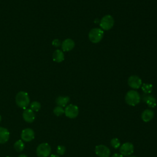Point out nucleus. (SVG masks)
<instances>
[{"instance_id": "nucleus-19", "label": "nucleus", "mask_w": 157, "mask_h": 157, "mask_svg": "<svg viewBox=\"0 0 157 157\" xmlns=\"http://www.w3.org/2000/svg\"><path fill=\"white\" fill-rule=\"evenodd\" d=\"M141 88L144 93L150 94L153 90V85L150 83H144L141 85Z\"/></svg>"}, {"instance_id": "nucleus-27", "label": "nucleus", "mask_w": 157, "mask_h": 157, "mask_svg": "<svg viewBox=\"0 0 157 157\" xmlns=\"http://www.w3.org/2000/svg\"><path fill=\"white\" fill-rule=\"evenodd\" d=\"M50 157H59L58 155H52L50 156Z\"/></svg>"}, {"instance_id": "nucleus-5", "label": "nucleus", "mask_w": 157, "mask_h": 157, "mask_svg": "<svg viewBox=\"0 0 157 157\" xmlns=\"http://www.w3.org/2000/svg\"><path fill=\"white\" fill-rule=\"evenodd\" d=\"M51 152V147L47 143H42L38 145L36 153L38 157H48Z\"/></svg>"}, {"instance_id": "nucleus-10", "label": "nucleus", "mask_w": 157, "mask_h": 157, "mask_svg": "<svg viewBox=\"0 0 157 157\" xmlns=\"http://www.w3.org/2000/svg\"><path fill=\"white\" fill-rule=\"evenodd\" d=\"M21 137L25 142L31 141L34 138V131L30 128H26L23 129L21 134Z\"/></svg>"}, {"instance_id": "nucleus-6", "label": "nucleus", "mask_w": 157, "mask_h": 157, "mask_svg": "<svg viewBox=\"0 0 157 157\" xmlns=\"http://www.w3.org/2000/svg\"><path fill=\"white\" fill-rule=\"evenodd\" d=\"M79 110L77 105L74 104H69L64 109V113L66 116L69 118L73 119L76 118L78 115Z\"/></svg>"}, {"instance_id": "nucleus-2", "label": "nucleus", "mask_w": 157, "mask_h": 157, "mask_svg": "<svg viewBox=\"0 0 157 157\" xmlns=\"http://www.w3.org/2000/svg\"><path fill=\"white\" fill-rule=\"evenodd\" d=\"M140 94L135 90H129L125 95V101L129 105L135 106L140 102Z\"/></svg>"}, {"instance_id": "nucleus-4", "label": "nucleus", "mask_w": 157, "mask_h": 157, "mask_svg": "<svg viewBox=\"0 0 157 157\" xmlns=\"http://www.w3.org/2000/svg\"><path fill=\"white\" fill-rule=\"evenodd\" d=\"M113 25H114V19L110 15H106L104 16L101 18L99 23L101 29L105 31L110 29L113 26Z\"/></svg>"}, {"instance_id": "nucleus-9", "label": "nucleus", "mask_w": 157, "mask_h": 157, "mask_svg": "<svg viewBox=\"0 0 157 157\" xmlns=\"http://www.w3.org/2000/svg\"><path fill=\"white\" fill-rule=\"evenodd\" d=\"M128 85L133 89H139L142 85V80L137 75H131L128 80Z\"/></svg>"}, {"instance_id": "nucleus-24", "label": "nucleus", "mask_w": 157, "mask_h": 157, "mask_svg": "<svg viewBox=\"0 0 157 157\" xmlns=\"http://www.w3.org/2000/svg\"><path fill=\"white\" fill-rule=\"evenodd\" d=\"M52 45L55 47H58L61 45V42L59 39H54L52 41Z\"/></svg>"}, {"instance_id": "nucleus-23", "label": "nucleus", "mask_w": 157, "mask_h": 157, "mask_svg": "<svg viewBox=\"0 0 157 157\" xmlns=\"http://www.w3.org/2000/svg\"><path fill=\"white\" fill-rule=\"evenodd\" d=\"M56 152L58 155H63L66 152V148L63 145H58L56 149Z\"/></svg>"}, {"instance_id": "nucleus-8", "label": "nucleus", "mask_w": 157, "mask_h": 157, "mask_svg": "<svg viewBox=\"0 0 157 157\" xmlns=\"http://www.w3.org/2000/svg\"><path fill=\"white\" fill-rule=\"evenodd\" d=\"M95 153L99 157H109L110 150L104 145H98L95 147Z\"/></svg>"}, {"instance_id": "nucleus-29", "label": "nucleus", "mask_w": 157, "mask_h": 157, "mask_svg": "<svg viewBox=\"0 0 157 157\" xmlns=\"http://www.w3.org/2000/svg\"><path fill=\"white\" fill-rule=\"evenodd\" d=\"M1 116L0 115V121H1Z\"/></svg>"}, {"instance_id": "nucleus-21", "label": "nucleus", "mask_w": 157, "mask_h": 157, "mask_svg": "<svg viewBox=\"0 0 157 157\" xmlns=\"http://www.w3.org/2000/svg\"><path fill=\"white\" fill-rule=\"evenodd\" d=\"M53 113L56 116H61L64 113V110L62 107L58 105L54 108Z\"/></svg>"}, {"instance_id": "nucleus-26", "label": "nucleus", "mask_w": 157, "mask_h": 157, "mask_svg": "<svg viewBox=\"0 0 157 157\" xmlns=\"http://www.w3.org/2000/svg\"><path fill=\"white\" fill-rule=\"evenodd\" d=\"M18 157H28V156L26 155H25V154H21V155H19Z\"/></svg>"}, {"instance_id": "nucleus-15", "label": "nucleus", "mask_w": 157, "mask_h": 157, "mask_svg": "<svg viewBox=\"0 0 157 157\" xmlns=\"http://www.w3.org/2000/svg\"><path fill=\"white\" fill-rule=\"evenodd\" d=\"M144 101L150 108H155L157 105L156 98L151 95H145L144 96Z\"/></svg>"}, {"instance_id": "nucleus-22", "label": "nucleus", "mask_w": 157, "mask_h": 157, "mask_svg": "<svg viewBox=\"0 0 157 157\" xmlns=\"http://www.w3.org/2000/svg\"><path fill=\"white\" fill-rule=\"evenodd\" d=\"M110 144L114 148H118L120 147V141L118 138H113L110 140Z\"/></svg>"}, {"instance_id": "nucleus-13", "label": "nucleus", "mask_w": 157, "mask_h": 157, "mask_svg": "<svg viewBox=\"0 0 157 157\" xmlns=\"http://www.w3.org/2000/svg\"><path fill=\"white\" fill-rule=\"evenodd\" d=\"M153 117H154V112L150 109H145L142 112L141 114V118L145 123H147L151 121L153 118Z\"/></svg>"}, {"instance_id": "nucleus-12", "label": "nucleus", "mask_w": 157, "mask_h": 157, "mask_svg": "<svg viewBox=\"0 0 157 157\" xmlns=\"http://www.w3.org/2000/svg\"><path fill=\"white\" fill-rule=\"evenodd\" d=\"M74 46V41L71 39H66L61 44V48L64 52H69L72 50Z\"/></svg>"}, {"instance_id": "nucleus-16", "label": "nucleus", "mask_w": 157, "mask_h": 157, "mask_svg": "<svg viewBox=\"0 0 157 157\" xmlns=\"http://www.w3.org/2000/svg\"><path fill=\"white\" fill-rule=\"evenodd\" d=\"M53 59L56 63H61L64 59V53L61 50H56L53 53Z\"/></svg>"}, {"instance_id": "nucleus-3", "label": "nucleus", "mask_w": 157, "mask_h": 157, "mask_svg": "<svg viewBox=\"0 0 157 157\" xmlns=\"http://www.w3.org/2000/svg\"><path fill=\"white\" fill-rule=\"evenodd\" d=\"M104 36V31L102 29L99 28H94L91 29L88 34L90 40L94 44L99 42Z\"/></svg>"}, {"instance_id": "nucleus-1", "label": "nucleus", "mask_w": 157, "mask_h": 157, "mask_svg": "<svg viewBox=\"0 0 157 157\" xmlns=\"http://www.w3.org/2000/svg\"><path fill=\"white\" fill-rule=\"evenodd\" d=\"M29 97L28 94L25 91H20L17 93L15 97V102L17 105L22 109H26V108L29 104Z\"/></svg>"}, {"instance_id": "nucleus-30", "label": "nucleus", "mask_w": 157, "mask_h": 157, "mask_svg": "<svg viewBox=\"0 0 157 157\" xmlns=\"http://www.w3.org/2000/svg\"><path fill=\"white\" fill-rule=\"evenodd\" d=\"M7 157H10V156H7Z\"/></svg>"}, {"instance_id": "nucleus-17", "label": "nucleus", "mask_w": 157, "mask_h": 157, "mask_svg": "<svg viewBox=\"0 0 157 157\" xmlns=\"http://www.w3.org/2000/svg\"><path fill=\"white\" fill-rule=\"evenodd\" d=\"M70 98L69 96H58L56 99V103L58 106L65 107L69 102Z\"/></svg>"}, {"instance_id": "nucleus-7", "label": "nucleus", "mask_w": 157, "mask_h": 157, "mask_svg": "<svg viewBox=\"0 0 157 157\" xmlns=\"http://www.w3.org/2000/svg\"><path fill=\"white\" fill-rule=\"evenodd\" d=\"M134 145L131 142H126L122 144L120 148V154L123 156H130L134 152Z\"/></svg>"}, {"instance_id": "nucleus-14", "label": "nucleus", "mask_w": 157, "mask_h": 157, "mask_svg": "<svg viewBox=\"0 0 157 157\" xmlns=\"http://www.w3.org/2000/svg\"><path fill=\"white\" fill-rule=\"evenodd\" d=\"M9 131L3 127H0V144L6 143L9 139Z\"/></svg>"}, {"instance_id": "nucleus-18", "label": "nucleus", "mask_w": 157, "mask_h": 157, "mask_svg": "<svg viewBox=\"0 0 157 157\" xmlns=\"http://www.w3.org/2000/svg\"><path fill=\"white\" fill-rule=\"evenodd\" d=\"M13 147H14V149L17 151L20 152V151H21L24 149L25 144L21 140H18L17 141H16L15 142Z\"/></svg>"}, {"instance_id": "nucleus-28", "label": "nucleus", "mask_w": 157, "mask_h": 157, "mask_svg": "<svg viewBox=\"0 0 157 157\" xmlns=\"http://www.w3.org/2000/svg\"><path fill=\"white\" fill-rule=\"evenodd\" d=\"M128 157H137V156H129Z\"/></svg>"}, {"instance_id": "nucleus-20", "label": "nucleus", "mask_w": 157, "mask_h": 157, "mask_svg": "<svg viewBox=\"0 0 157 157\" xmlns=\"http://www.w3.org/2000/svg\"><path fill=\"white\" fill-rule=\"evenodd\" d=\"M40 104L37 101H34L30 104V109H31L33 112H37L40 109Z\"/></svg>"}, {"instance_id": "nucleus-11", "label": "nucleus", "mask_w": 157, "mask_h": 157, "mask_svg": "<svg viewBox=\"0 0 157 157\" xmlns=\"http://www.w3.org/2000/svg\"><path fill=\"white\" fill-rule=\"evenodd\" d=\"M23 118L27 123H33L35 119L34 112L30 109H26L23 112Z\"/></svg>"}, {"instance_id": "nucleus-25", "label": "nucleus", "mask_w": 157, "mask_h": 157, "mask_svg": "<svg viewBox=\"0 0 157 157\" xmlns=\"http://www.w3.org/2000/svg\"><path fill=\"white\" fill-rule=\"evenodd\" d=\"M112 157H123V156L120 153H115L112 156Z\"/></svg>"}]
</instances>
